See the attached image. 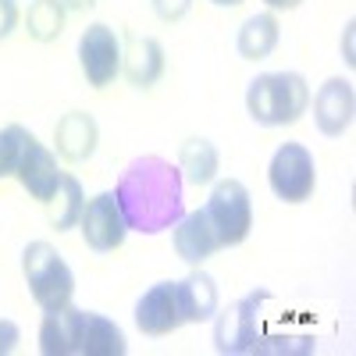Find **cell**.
Masks as SVG:
<instances>
[{
    "mask_svg": "<svg viewBox=\"0 0 356 356\" xmlns=\"http://www.w3.org/2000/svg\"><path fill=\"white\" fill-rule=\"evenodd\" d=\"M18 25V4L15 0H0V40H8Z\"/></svg>",
    "mask_w": 356,
    "mask_h": 356,
    "instance_id": "d4e9b609",
    "label": "cell"
},
{
    "mask_svg": "<svg viewBox=\"0 0 356 356\" xmlns=\"http://www.w3.org/2000/svg\"><path fill=\"white\" fill-rule=\"evenodd\" d=\"M189 8H193V0H154V11H157V18H164V22L186 18Z\"/></svg>",
    "mask_w": 356,
    "mask_h": 356,
    "instance_id": "603a6c76",
    "label": "cell"
},
{
    "mask_svg": "<svg viewBox=\"0 0 356 356\" xmlns=\"http://www.w3.org/2000/svg\"><path fill=\"white\" fill-rule=\"evenodd\" d=\"M79 328H82V310H75L72 303L61 310H47V317L40 324V353L43 356H75Z\"/></svg>",
    "mask_w": 356,
    "mask_h": 356,
    "instance_id": "2e32d148",
    "label": "cell"
},
{
    "mask_svg": "<svg viewBox=\"0 0 356 356\" xmlns=\"http://www.w3.org/2000/svg\"><path fill=\"white\" fill-rule=\"evenodd\" d=\"M267 8H275V11H292V8H300L303 0H264Z\"/></svg>",
    "mask_w": 356,
    "mask_h": 356,
    "instance_id": "4316f807",
    "label": "cell"
},
{
    "mask_svg": "<svg viewBox=\"0 0 356 356\" xmlns=\"http://www.w3.org/2000/svg\"><path fill=\"white\" fill-rule=\"evenodd\" d=\"M271 300L267 289H257L243 300H235L228 310L214 314V349L225 356H250L264 349V303Z\"/></svg>",
    "mask_w": 356,
    "mask_h": 356,
    "instance_id": "277c9868",
    "label": "cell"
},
{
    "mask_svg": "<svg viewBox=\"0 0 356 356\" xmlns=\"http://www.w3.org/2000/svg\"><path fill=\"white\" fill-rule=\"evenodd\" d=\"M267 186L285 203H303L314 196L317 186V164L303 143H282L271 164H267Z\"/></svg>",
    "mask_w": 356,
    "mask_h": 356,
    "instance_id": "8992f818",
    "label": "cell"
},
{
    "mask_svg": "<svg viewBox=\"0 0 356 356\" xmlns=\"http://www.w3.org/2000/svg\"><path fill=\"white\" fill-rule=\"evenodd\" d=\"M79 228H82L86 246L93 250V253L118 250V246L125 243V235H129L125 214H122V207H118V196L114 193H97L93 200H86Z\"/></svg>",
    "mask_w": 356,
    "mask_h": 356,
    "instance_id": "ba28073f",
    "label": "cell"
},
{
    "mask_svg": "<svg viewBox=\"0 0 356 356\" xmlns=\"http://www.w3.org/2000/svg\"><path fill=\"white\" fill-rule=\"evenodd\" d=\"M353 29H356V25L349 22V25H346V65H356V57H353Z\"/></svg>",
    "mask_w": 356,
    "mask_h": 356,
    "instance_id": "83f0119b",
    "label": "cell"
},
{
    "mask_svg": "<svg viewBox=\"0 0 356 356\" xmlns=\"http://www.w3.org/2000/svg\"><path fill=\"white\" fill-rule=\"evenodd\" d=\"M171 243H175V253L182 257L186 264H193V267H200L203 260H211L221 250L218 232H214V225H211V218H207L203 207L193 211V214H182L175 221Z\"/></svg>",
    "mask_w": 356,
    "mask_h": 356,
    "instance_id": "8fae6325",
    "label": "cell"
},
{
    "mask_svg": "<svg viewBox=\"0 0 356 356\" xmlns=\"http://www.w3.org/2000/svg\"><path fill=\"white\" fill-rule=\"evenodd\" d=\"M278 40H282L278 18L275 15H253V18L243 22L239 40H235V50H239V57H246V61H264V57L275 54Z\"/></svg>",
    "mask_w": 356,
    "mask_h": 356,
    "instance_id": "ac0fdd59",
    "label": "cell"
},
{
    "mask_svg": "<svg viewBox=\"0 0 356 356\" xmlns=\"http://www.w3.org/2000/svg\"><path fill=\"white\" fill-rule=\"evenodd\" d=\"M136 328L143 335H171L175 328H182L175 282H157L150 292H143V300L136 303Z\"/></svg>",
    "mask_w": 356,
    "mask_h": 356,
    "instance_id": "4fadbf2b",
    "label": "cell"
},
{
    "mask_svg": "<svg viewBox=\"0 0 356 356\" xmlns=\"http://www.w3.org/2000/svg\"><path fill=\"white\" fill-rule=\"evenodd\" d=\"M97 143H100V125L93 114L86 111H68L61 122L54 125V146L68 164H82L97 154Z\"/></svg>",
    "mask_w": 356,
    "mask_h": 356,
    "instance_id": "7c38bea8",
    "label": "cell"
},
{
    "mask_svg": "<svg viewBox=\"0 0 356 356\" xmlns=\"http://www.w3.org/2000/svg\"><path fill=\"white\" fill-rule=\"evenodd\" d=\"M122 72L136 89H150L164 75V47L154 36L125 33V40H122Z\"/></svg>",
    "mask_w": 356,
    "mask_h": 356,
    "instance_id": "5bb4252c",
    "label": "cell"
},
{
    "mask_svg": "<svg viewBox=\"0 0 356 356\" xmlns=\"http://www.w3.org/2000/svg\"><path fill=\"white\" fill-rule=\"evenodd\" d=\"M175 300H178V314H182V324H200L211 321L218 314V285L211 275L193 271L182 282H175Z\"/></svg>",
    "mask_w": 356,
    "mask_h": 356,
    "instance_id": "9a60e30c",
    "label": "cell"
},
{
    "mask_svg": "<svg viewBox=\"0 0 356 356\" xmlns=\"http://www.w3.org/2000/svg\"><path fill=\"white\" fill-rule=\"evenodd\" d=\"M61 175H65V171L57 168V157L47 150L36 136H29V139H25V150H22V157H18V168H15V178L22 182V189L33 196V200L47 203V200L54 196L57 182H61Z\"/></svg>",
    "mask_w": 356,
    "mask_h": 356,
    "instance_id": "9c48e42d",
    "label": "cell"
},
{
    "mask_svg": "<svg viewBox=\"0 0 356 356\" xmlns=\"http://www.w3.org/2000/svg\"><path fill=\"white\" fill-rule=\"evenodd\" d=\"M33 136L22 125H4L0 129V178H15V168H18V157L25 150V139Z\"/></svg>",
    "mask_w": 356,
    "mask_h": 356,
    "instance_id": "7402d4cb",
    "label": "cell"
},
{
    "mask_svg": "<svg viewBox=\"0 0 356 356\" xmlns=\"http://www.w3.org/2000/svg\"><path fill=\"white\" fill-rule=\"evenodd\" d=\"M218 164H221V157L211 139H186L182 150H178V171H182V182H189V186L214 182Z\"/></svg>",
    "mask_w": 356,
    "mask_h": 356,
    "instance_id": "d6986e66",
    "label": "cell"
},
{
    "mask_svg": "<svg viewBox=\"0 0 356 356\" xmlns=\"http://www.w3.org/2000/svg\"><path fill=\"white\" fill-rule=\"evenodd\" d=\"M211 4H218V8H239L243 0H211Z\"/></svg>",
    "mask_w": 356,
    "mask_h": 356,
    "instance_id": "f1b7e54d",
    "label": "cell"
},
{
    "mask_svg": "<svg viewBox=\"0 0 356 356\" xmlns=\"http://www.w3.org/2000/svg\"><path fill=\"white\" fill-rule=\"evenodd\" d=\"M22 275L40 310H61L75 296V275L50 243L36 239L22 250Z\"/></svg>",
    "mask_w": 356,
    "mask_h": 356,
    "instance_id": "3957f363",
    "label": "cell"
},
{
    "mask_svg": "<svg viewBox=\"0 0 356 356\" xmlns=\"http://www.w3.org/2000/svg\"><path fill=\"white\" fill-rule=\"evenodd\" d=\"M82 207H86V196H82V186L75 175H61V182H57L54 196L47 200V214H50V225L57 232H68L79 225L82 218Z\"/></svg>",
    "mask_w": 356,
    "mask_h": 356,
    "instance_id": "ffe728a7",
    "label": "cell"
},
{
    "mask_svg": "<svg viewBox=\"0 0 356 356\" xmlns=\"http://www.w3.org/2000/svg\"><path fill=\"white\" fill-rule=\"evenodd\" d=\"M203 211H207V218H211V225L218 232L221 250L246 243V235L253 228V200H250V193H246L243 182H235V178L218 182Z\"/></svg>",
    "mask_w": 356,
    "mask_h": 356,
    "instance_id": "5b68a950",
    "label": "cell"
},
{
    "mask_svg": "<svg viewBox=\"0 0 356 356\" xmlns=\"http://www.w3.org/2000/svg\"><path fill=\"white\" fill-rule=\"evenodd\" d=\"M61 4H65L68 11H79V15H86V11H93V8H97V0H61Z\"/></svg>",
    "mask_w": 356,
    "mask_h": 356,
    "instance_id": "484cf974",
    "label": "cell"
},
{
    "mask_svg": "<svg viewBox=\"0 0 356 356\" xmlns=\"http://www.w3.org/2000/svg\"><path fill=\"white\" fill-rule=\"evenodd\" d=\"M18 342H22V328H18L15 321L0 317V356L15 353V349H18Z\"/></svg>",
    "mask_w": 356,
    "mask_h": 356,
    "instance_id": "cb8c5ba5",
    "label": "cell"
},
{
    "mask_svg": "<svg viewBox=\"0 0 356 356\" xmlns=\"http://www.w3.org/2000/svg\"><path fill=\"white\" fill-rule=\"evenodd\" d=\"M129 342L125 332L104 314L82 310V328H79V356H125Z\"/></svg>",
    "mask_w": 356,
    "mask_h": 356,
    "instance_id": "e0dca14e",
    "label": "cell"
},
{
    "mask_svg": "<svg viewBox=\"0 0 356 356\" xmlns=\"http://www.w3.org/2000/svg\"><path fill=\"white\" fill-rule=\"evenodd\" d=\"M114 196L125 214L129 232L161 235V232L175 228V221L186 214L182 171H178V164H171L157 154L136 157L122 171V178H118Z\"/></svg>",
    "mask_w": 356,
    "mask_h": 356,
    "instance_id": "6da1fadb",
    "label": "cell"
},
{
    "mask_svg": "<svg viewBox=\"0 0 356 356\" xmlns=\"http://www.w3.org/2000/svg\"><path fill=\"white\" fill-rule=\"evenodd\" d=\"M353 114H356V93H353V82L349 79H328L317 97H314V122L324 136H342L353 125Z\"/></svg>",
    "mask_w": 356,
    "mask_h": 356,
    "instance_id": "30bf717a",
    "label": "cell"
},
{
    "mask_svg": "<svg viewBox=\"0 0 356 356\" xmlns=\"http://www.w3.org/2000/svg\"><path fill=\"white\" fill-rule=\"evenodd\" d=\"M65 15H68V8L61 0H33L25 11V33L36 43H54L65 33Z\"/></svg>",
    "mask_w": 356,
    "mask_h": 356,
    "instance_id": "44dd1931",
    "label": "cell"
},
{
    "mask_svg": "<svg viewBox=\"0 0 356 356\" xmlns=\"http://www.w3.org/2000/svg\"><path fill=\"white\" fill-rule=\"evenodd\" d=\"M310 107V86L300 72H267L246 89V111L257 125L282 129L296 125Z\"/></svg>",
    "mask_w": 356,
    "mask_h": 356,
    "instance_id": "7a4b0ae2",
    "label": "cell"
},
{
    "mask_svg": "<svg viewBox=\"0 0 356 356\" xmlns=\"http://www.w3.org/2000/svg\"><path fill=\"white\" fill-rule=\"evenodd\" d=\"M79 65H82V75L93 89L111 86L122 75V36L111 25L93 22L79 36Z\"/></svg>",
    "mask_w": 356,
    "mask_h": 356,
    "instance_id": "52a82bcc",
    "label": "cell"
}]
</instances>
